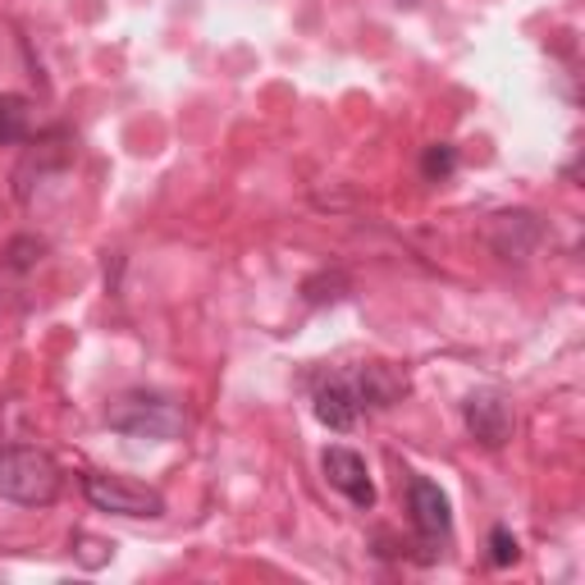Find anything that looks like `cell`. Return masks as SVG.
<instances>
[{
	"instance_id": "8",
	"label": "cell",
	"mask_w": 585,
	"mask_h": 585,
	"mask_svg": "<svg viewBox=\"0 0 585 585\" xmlns=\"http://www.w3.org/2000/svg\"><path fill=\"white\" fill-rule=\"evenodd\" d=\"M357 412H362V403H357V393H353V385H343V380H330V385H320L316 389V416H320V426H330V430H353L357 426Z\"/></svg>"
},
{
	"instance_id": "4",
	"label": "cell",
	"mask_w": 585,
	"mask_h": 585,
	"mask_svg": "<svg viewBox=\"0 0 585 585\" xmlns=\"http://www.w3.org/2000/svg\"><path fill=\"white\" fill-rule=\"evenodd\" d=\"M320 472H325V480L339 489V495H348V503L376 508V485H370V472H366V458H362V453L334 443V449H325Z\"/></svg>"
},
{
	"instance_id": "9",
	"label": "cell",
	"mask_w": 585,
	"mask_h": 585,
	"mask_svg": "<svg viewBox=\"0 0 585 585\" xmlns=\"http://www.w3.org/2000/svg\"><path fill=\"white\" fill-rule=\"evenodd\" d=\"M23 133H28V101L0 97V143H19Z\"/></svg>"
},
{
	"instance_id": "1",
	"label": "cell",
	"mask_w": 585,
	"mask_h": 585,
	"mask_svg": "<svg viewBox=\"0 0 585 585\" xmlns=\"http://www.w3.org/2000/svg\"><path fill=\"white\" fill-rule=\"evenodd\" d=\"M60 495V466L41 449H0V499L46 508Z\"/></svg>"
},
{
	"instance_id": "12",
	"label": "cell",
	"mask_w": 585,
	"mask_h": 585,
	"mask_svg": "<svg viewBox=\"0 0 585 585\" xmlns=\"http://www.w3.org/2000/svg\"><path fill=\"white\" fill-rule=\"evenodd\" d=\"M403 5H416V0H403Z\"/></svg>"
},
{
	"instance_id": "2",
	"label": "cell",
	"mask_w": 585,
	"mask_h": 585,
	"mask_svg": "<svg viewBox=\"0 0 585 585\" xmlns=\"http://www.w3.org/2000/svg\"><path fill=\"white\" fill-rule=\"evenodd\" d=\"M83 489H87L92 508L114 512V517H160V512H166V499H160L156 489L137 485L129 476H87Z\"/></svg>"
},
{
	"instance_id": "11",
	"label": "cell",
	"mask_w": 585,
	"mask_h": 585,
	"mask_svg": "<svg viewBox=\"0 0 585 585\" xmlns=\"http://www.w3.org/2000/svg\"><path fill=\"white\" fill-rule=\"evenodd\" d=\"M453 166H458V156H453V147H449V143L426 147V160H421V170H426V179H449V174H453Z\"/></svg>"
},
{
	"instance_id": "6",
	"label": "cell",
	"mask_w": 585,
	"mask_h": 585,
	"mask_svg": "<svg viewBox=\"0 0 585 585\" xmlns=\"http://www.w3.org/2000/svg\"><path fill=\"white\" fill-rule=\"evenodd\" d=\"M357 403L362 407H393V403H403V393H407V376L398 366L389 362H366L357 370Z\"/></svg>"
},
{
	"instance_id": "7",
	"label": "cell",
	"mask_w": 585,
	"mask_h": 585,
	"mask_svg": "<svg viewBox=\"0 0 585 585\" xmlns=\"http://www.w3.org/2000/svg\"><path fill=\"white\" fill-rule=\"evenodd\" d=\"M412 522L416 531L426 535V540H443L453 526V512H449V499H443V489L426 476L412 480Z\"/></svg>"
},
{
	"instance_id": "5",
	"label": "cell",
	"mask_w": 585,
	"mask_h": 585,
	"mask_svg": "<svg viewBox=\"0 0 585 585\" xmlns=\"http://www.w3.org/2000/svg\"><path fill=\"white\" fill-rule=\"evenodd\" d=\"M462 416H466L472 439H480L485 449H499V443L512 439V407L503 403V393H495V389H480V393L466 398Z\"/></svg>"
},
{
	"instance_id": "3",
	"label": "cell",
	"mask_w": 585,
	"mask_h": 585,
	"mask_svg": "<svg viewBox=\"0 0 585 585\" xmlns=\"http://www.w3.org/2000/svg\"><path fill=\"white\" fill-rule=\"evenodd\" d=\"M110 426L133 435V439L166 443L183 430V412L174 403H166V398H124V403L110 412Z\"/></svg>"
},
{
	"instance_id": "10",
	"label": "cell",
	"mask_w": 585,
	"mask_h": 585,
	"mask_svg": "<svg viewBox=\"0 0 585 585\" xmlns=\"http://www.w3.org/2000/svg\"><path fill=\"white\" fill-rule=\"evenodd\" d=\"M489 563H495V568H512V563H517V535H512L508 526L489 531Z\"/></svg>"
}]
</instances>
